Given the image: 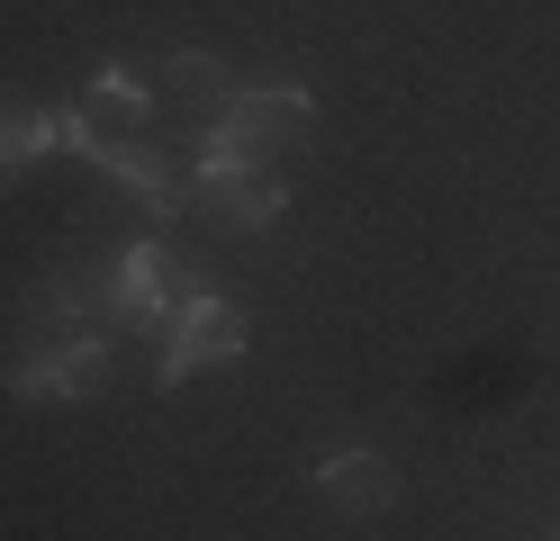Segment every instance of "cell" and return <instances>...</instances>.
I'll list each match as a JSON object with an SVG mask.
<instances>
[{"mask_svg":"<svg viewBox=\"0 0 560 541\" xmlns=\"http://www.w3.org/2000/svg\"><path fill=\"white\" fill-rule=\"evenodd\" d=\"M190 298H199V289H190V271L172 262L163 244H127L118 262H109V316H118V325H154L163 307L182 316Z\"/></svg>","mask_w":560,"mask_h":541,"instance_id":"7a4b0ae2","label":"cell"},{"mask_svg":"<svg viewBox=\"0 0 560 541\" xmlns=\"http://www.w3.org/2000/svg\"><path fill=\"white\" fill-rule=\"evenodd\" d=\"M199 199H218L235 226H271L290 208V180H280V163H208L199 154Z\"/></svg>","mask_w":560,"mask_h":541,"instance_id":"5b68a950","label":"cell"},{"mask_svg":"<svg viewBox=\"0 0 560 541\" xmlns=\"http://www.w3.org/2000/svg\"><path fill=\"white\" fill-rule=\"evenodd\" d=\"M118 136H145V91H136V72H100L82 108H63V144L91 154V144H118Z\"/></svg>","mask_w":560,"mask_h":541,"instance_id":"277c9868","label":"cell"},{"mask_svg":"<svg viewBox=\"0 0 560 541\" xmlns=\"http://www.w3.org/2000/svg\"><path fill=\"white\" fill-rule=\"evenodd\" d=\"M317 136V99L307 91H226L218 108V127H208V163H280V154H299V144Z\"/></svg>","mask_w":560,"mask_h":541,"instance_id":"6da1fadb","label":"cell"},{"mask_svg":"<svg viewBox=\"0 0 560 541\" xmlns=\"http://www.w3.org/2000/svg\"><path fill=\"white\" fill-rule=\"evenodd\" d=\"M244 352V307L235 298H190L172 316V343H163V388H182L199 371H218V361Z\"/></svg>","mask_w":560,"mask_h":541,"instance_id":"3957f363","label":"cell"},{"mask_svg":"<svg viewBox=\"0 0 560 541\" xmlns=\"http://www.w3.org/2000/svg\"><path fill=\"white\" fill-rule=\"evenodd\" d=\"M317 487H326V505H343V515H389L398 469L380 460V451H326L317 460Z\"/></svg>","mask_w":560,"mask_h":541,"instance_id":"8992f818","label":"cell"},{"mask_svg":"<svg viewBox=\"0 0 560 541\" xmlns=\"http://www.w3.org/2000/svg\"><path fill=\"white\" fill-rule=\"evenodd\" d=\"M109 388V343L82 334V343H63L55 352V397H100Z\"/></svg>","mask_w":560,"mask_h":541,"instance_id":"30bf717a","label":"cell"},{"mask_svg":"<svg viewBox=\"0 0 560 541\" xmlns=\"http://www.w3.org/2000/svg\"><path fill=\"white\" fill-rule=\"evenodd\" d=\"M82 334H91V325H82V289L73 280H46L37 298H27V334L19 343L27 352H63V343H82Z\"/></svg>","mask_w":560,"mask_h":541,"instance_id":"52a82bcc","label":"cell"},{"mask_svg":"<svg viewBox=\"0 0 560 541\" xmlns=\"http://www.w3.org/2000/svg\"><path fill=\"white\" fill-rule=\"evenodd\" d=\"M63 144V108H27V99H0V163H37Z\"/></svg>","mask_w":560,"mask_h":541,"instance_id":"ba28073f","label":"cell"},{"mask_svg":"<svg viewBox=\"0 0 560 541\" xmlns=\"http://www.w3.org/2000/svg\"><path fill=\"white\" fill-rule=\"evenodd\" d=\"M163 91H172V99H218V108H226V91H235V82H226V63H218V55L172 46V63H163Z\"/></svg>","mask_w":560,"mask_h":541,"instance_id":"9c48e42d","label":"cell"}]
</instances>
